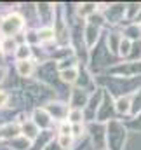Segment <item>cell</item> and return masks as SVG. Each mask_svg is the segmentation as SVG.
Returning a JSON list of instances; mask_svg holds the SVG:
<instances>
[{"label":"cell","mask_w":141,"mask_h":150,"mask_svg":"<svg viewBox=\"0 0 141 150\" xmlns=\"http://www.w3.org/2000/svg\"><path fill=\"white\" fill-rule=\"evenodd\" d=\"M106 127V150H124L127 143V127L124 120L113 119L105 124Z\"/></svg>","instance_id":"cell-1"},{"label":"cell","mask_w":141,"mask_h":150,"mask_svg":"<svg viewBox=\"0 0 141 150\" xmlns=\"http://www.w3.org/2000/svg\"><path fill=\"white\" fill-rule=\"evenodd\" d=\"M26 28V23L18 11H11L5 16L0 18V37L2 38H12L19 33H23Z\"/></svg>","instance_id":"cell-2"},{"label":"cell","mask_w":141,"mask_h":150,"mask_svg":"<svg viewBox=\"0 0 141 150\" xmlns=\"http://www.w3.org/2000/svg\"><path fill=\"white\" fill-rule=\"evenodd\" d=\"M85 133L91 138L92 149L94 150H103L106 149V127L101 122H87L85 124Z\"/></svg>","instance_id":"cell-3"},{"label":"cell","mask_w":141,"mask_h":150,"mask_svg":"<svg viewBox=\"0 0 141 150\" xmlns=\"http://www.w3.org/2000/svg\"><path fill=\"white\" fill-rule=\"evenodd\" d=\"M44 108L49 113V117L54 120V124H59V122L66 120V115H68V110H70L68 103L65 100H59V98H54V100L47 101L44 105Z\"/></svg>","instance_id":"cell-4"},{"label":"cell","mask_w":141,"mask_h":150,"mask_svg":"<svg viewBox=\"0 0 141 150\" xmlns=\"http://www.w3.org/2000/svg\"><path fill=\"white\" fill-rule=\"evenodd\" d=\"M117 119V113H115V107H113V96L103 89V100H101V105L96 112V122H101V124H106L108 120H113Z\"/></svg>","instance_id":"cell-5"},{"label":"cell","mask_w":141,"mask_h":150,"mask_svg":"<svg viewBox=\"0 0 141 150\" xmlns=\"http://www.w3.org/2000/svg\"><path fill=\"white\" fill-rule=\"evenodd\" d=\"M35 14L40 26H52L54 16H56V4H51V2L35 4Z\"/></svg>","instance_id":"cell-6"},{"label":"cell","mask_w":141,"mask_h":150,"mask_svg":"<svg viewBox=\"0 0 141 150\" xmlns=\"http://www.w3.org/2000/svg\"><path fill=\"white\" fill-rule=\"evenodd\" d=\"M101 100H103V87H96V89L91 93L85 108L82 110L85 124H87V122H94V119H96V112H98V108H99V105H101Z\"/></svg>","instance_id":"cell-7"},{"label":"cell","mask_w":141,"mask_h":150,"mask_svg":"<svg viewBox=\"0 0 141 150\" xmlns=\"http://www.w3.org/2000/svg\"><path fill=\"white\" fill-rule=\"evenodd\" d=\"M30 120L38 127V131H52L54 129V120L49 117V113L45 112L44 107H35L30 113Z\"/></svg>","instance_id":"cell-8"},{"label":"cell","mask_w":141,"mask_h":150,"mask_svg":"<svg viewBox=\"0 0 141 150\" xmlns=\"http://www.w3.org/2000/svg\"><path fill=\"white\" fill-rule=\"evenodd\" d=\"M89 96L91 93L85 91V89H78V87H71L70 94H68V107L73 110H84L87 101H89Z\"/></svg>","instance_id":"cell-9"},{"label":"cell","mask_w":141,"mask_h":150,"mask_svg":"<svg viewBox=\"0 0 141 150\" xmlns=\"http://www.w3.org/2000/svg\"><path fill=\"white\" fill-rule=\"evenodd\" d=\"M96 80H94V77L92 74L89 72V68L85 67V65H78V75H77V80H75V84H73V87H78V89H85V91H89V93H92L96 87Z\"/></svg>","instance_id":"cell-10"},{"label":"cell","mask_w":141,"mask_h":150,"mask_svg":"<svg viewBox=\"0 0 141 150\" xmlns=\"http://www.w3.org/2000/svg\"><path fill=\"white\" fill-rule=\"evenodd\" d=\"M103 35V30L99 26H94L91 23H85L84 25V30H82V38H84V45L87 49V52L99 42V38Z\"/></svg>","instance_id":"cell-11"},{"label":"cell","mask_w":141,"mask_h":150,"mask_svg":"<svg viewBox=\"0 0 141 150\" xmlns=\"http://www.w3.org/2000/svg\"><path fill=\"white\" fill-rule=\"evenodd\" d=\"M103 38H105V44H106L108 52H110L111 56L117 58L118 45H120V42H122V33H120V30H110V28H108V32L103 33Z\"/></svg>","instance_id":"cell-12"},{"label":"cell","mask_w":141,"mask_h":150,"mask_svg":"<svg viewBox=\"0 0 141 150\" xmlns=\"http://www.w3.org/2000/svg\"><path fill=\"white\" fill-rule=\"evenodd\" d=\"M35 68H37V63L33 61V59L16 61V72H18V75H19L23 80L32 79V77H33V74H35Z\"/></svg>","instance_id":"cell-13"},{"label":"cell","mask_w":141,"mask_h":150,"mask_svg":"<svg viewBox=\"0 0 141 150\" xmlns=\"http://www.w3.org/2000/svg\"><path fill=\"white\" fill-rule=\"evenodd\" d=\"M94 12H98V4L96 2H82L75 7V16L82 21H85L87 18H91Z\"/></svg>","instance_id":"cell-14"},{"label":"cell","mask_w":141,"mask_h":150,"mask_svg":"<svg viewBox=\"0 0 141 150\" xmlns=\"http://www.w3.org/2000/svg\"><path fill=\"white\" fill-rule=\"evenodd\" d=\"M19 134H21V131H19V124L16 120L14 122H9V124H5V126L0 127V142H4V143L18 138Z\"/></svg>","instance_id":"cell-15"},{"label":"cell","mask_w":141,"mask_h":150,"mask_svg":"<svg viewBox=\"0 0 141 150\" xmlns=\"http://www.w3.org/2000/svg\"><path fill=\"white\" fill-rule=\"evenodd\" d=\"M113 107H115V113L117 117H129L131 112V100L129 96H117L113 98Z\"/></svg>","instance_id":"cell-16"},{"label":"cell","mask_w":141,"mask_h":150,"mask_svg":"<svg viewBox=\"0 0 141 150\" xmlns=\"http://www.w3.org/2000/svg\"><path fill=\"white\" fill-rule=\"evenodd\" d=\"M122 37L131 40V42H138L141 40V23H125V26L120 30Z\"/></svg>","instance_id":"cell-17"},{"label":"cell","mask_w":141,"mask_h":150,"mask_svg":"<svg viewBox=\"0 0 141 150\" xmlns=\"http://www.w3.org/2000/svg\"><path fill=\"white\" fill-rule=\"evenodd\" d=\"M54 140V131H40L38 136L32 142V149L30 150H42L49 142Z\"/></svg>","instance_id":"cell-18"},{"label":"cell","mask_w":141,"mask_h":150,"mask_svg":"<svg viewBox=\"0 0 141 150\" xmlns=\"http://www.w3.org/2000/svg\"><path fill=\"white\" fill-rule=\"evenodd\" d=\"M37 37L40 45H51L54 42V30L52 26H38L37 28Z\"/></svg>","instance_id":"cell-19"},{"label":"cell","mask_w":141,"mask_h":150,"mask_svg":"<svg viewBox=\"0 0 141 150\" xmlns=\"http://www.w3.org/2000/svg\"><path fill=\"white\" fill-rule=\"evenodd\" d=\"M77 75H78V68H68V70H61L58 72V77H59V82L66 87H73L75 80H77Z\"/></svg>","instance_id":"cell-20"},{"label":"cell","mask_w":141,"mask_h":150,"mask_svg":"<svg viewBox=\"0 0 141 150\" xmlns=\"http://www.w3.org/2000/svg\"><path fill=\"white\" fill-rule=\"evenodd\" d=\"M5 147L9 150H30L32 149V142H28L25 136H18V138H14V140H11V142H5L4 143Z\"/></svg>","instance_id":"cell-21"},{"label":"cell","mask_w":141,"mask_h":150,"mask_svg":"<svg viewBox=\"0 0 141 150\" xmlns=\"http://www.w3.org/2000/svg\"><path fill=\"white\" fill-rule=\"evenodd\" d=\"M80 63H82V61L77 58V54H71V56L65 58V59H61V61H56V68H58V72H61V70H68V68H78Z\"/></svg>","instance_id":"cell-22"},{"label":"cell","mask_w":141,"mask_h":150,"mask_svg":"<svg viewBox=\"0 0 141 150\" xmlns=\"http://www.w3.org/2000/svg\"><path fill=\"white\" fill-rule=\"evenodd\" d=\"M129 100H131V112H129V117H136V115L141 112V87L136 89V91L129 96Z\"/></svg>","instance_id":"cell-23"},{"label":"cell","mask_w":141,"mask_h":150,"mask_svg":"<svg viewBox=\"0 0 141 150\" xmlns=\"http://www.w3.org/2000/svg\"><path fill=\"white\" fill-rule=\"evenodd\" d=\"M12 56L16 58V61H26V59H32V47L26 45V44H21V45L16 47V51H14Z\"/></svg>","instance_id":"cell-24"},{"label":"cell","mask_w":141,"mask_h":150,"mask_svg":"<svg viewBox=\"0 0 141 150\" xmlns=\"http://www.w3.org/2000/svg\"><path fill=\"white\" fill-rule=\"evenodd\" d=\"M18 44L14 42V38H0V49L4 52V56H9V54H14Z\"/></svg>","instance_id":"cell-25"},{"label":"cell","mask_w":141,"mask_h":150,"mask_svg":"<svg viewBox=\"0 0 141 150\" xmlns=\"http://www.w3.org/2000/svg\"><path fill=\"white\" fill-rule=\"evenodd\" d=\"M66 122L71 124V126H73V124H85L82 110H73V108H70V110H68V115H66Z\"/></svg>","instance_id":"cell-26"},{"label":"cell","mask_w":141,"mask_h":150,"mask_svg":"<svg viewBox=\"0 0 141 150\" xmlns=\"http://www.w3.org/2000/svg\"><path fill=\"white\" fill-rule=\"evenodd\" d=\"M125 61H141V40L133 42L131 51H129V56H127Z\"/></svg>","instance_id":"cell-27"},{"label":"cell","mask_w":141,"mask_h":150,"mask_svg":"<svg viewBox=\"0 0 141 150\" xmlns=\"http://www.w3.org/2000/svg\"><path fill=\"white\" fill-rule=\"evenodd\" d=\"M54 140L58 142V145L63 150H73V147H75V140L71 136H61V134H58Z\"/></svg>","instance_id":"cell-28"},{"label":"cell","mask_w":141,"mask_h":150,"mask_svg":"<svg viewBox=\"0 0 141 150\" xmlns=\"http://www.w3.org/2000/svg\"><path fill=\"white\" fill-rule=\"evenodd\" d=\"M84 134H85V124H73V126H71V138H73V140H78V138H82Z\"/></svg>","instance_id":"cell-29"},{"label":"cell","mask_w":141,"mask_h":150,"mask_svg":"<svg viewBox=\"0 0 141 150\" xmlns=\"http://www.w3.org/2000/svg\"><path fill=\"white\" fill-rule=\"evenodd\" d=\"M58 134H61V136H71V126L66 120H63V122L58 124Z\"/></svg>","instance_id":"cell-30"},{"label":"cell","mask_w":141,"mask_h":150,"mask_svg":"<svg viewBox=\"0 0 141 150\" xmlns=\"http://www.w3.org/2000/svg\"><path fill=\"white\" fill-rule=\"evenodd\" d=\"M7 101H9V93L4 91V89H0V108L7 107Z\"/></svg>","instance_id":"cell-31"},{"label":"cell","mask_w":141,"mask_h":150,"mask_svg":"<svg viewBox=\"0 0 141 150\" xmlns=\"http://www.w3.org/2000/svg\"><path fill=\"white\" fill-rule=\"evenodd\" d=\"M42 150H63V149L58 145V142H56V140H52V142H49V143H47Z\"/></svg>","instance_id":"cell-32"},{"label":"cell","mask_w":141,"mask_h":150,"mask_svg":"<svg viewBox=\"0 0 141 150\" xmlns=\"http://www.w3.org/2000/svg\"><path fill=\"white\" fill-rule=\"evenodd\" d=\"M7 80V68L5 67H0V84Z\"/></svg>","instance_id":"cell-33"},{"label":"cell","mask_w":141,"mask_h":150,"mask_svg":"<svg viewBox=\"0 0 141 150\" xmlns=\"http://www.w3.org/2000/svg\"><path fill=\"white\" fill-rule=\"evenodd\" d=\"M103 150H106V149H103Z\"/></svg>","instance_id":"cell-34"},{"label":"cell","mask_w":141,"mask_h":150,"mask_svg":"<svg viewBox=\"0 0 141 150\" xmlns=\"http://www.w3.org/2000/svg\"><path fill=\"white\" fill-rule=\"evenodd\" d=\"M0 18H2V16H0Z\"/></svg>","instance_id":"cell-35"}]
</instances>
